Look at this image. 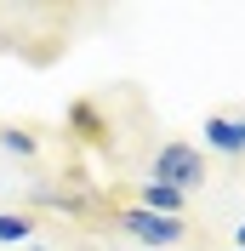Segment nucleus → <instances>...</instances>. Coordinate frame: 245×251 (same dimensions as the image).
Segmentation results:
<instances>
[{
  "label": "nucleus",
  "mask_w": 245,
  "mask_h": 251,
  "mask_svg": "<svg viewBox=\"0 0 245 251\" xmlns=\"http://www.w3.org/2000/svg\"><path fill=\"white\" fill-rule=\"evenodd\" d=\"M148 183H166L177 194H188V188L205 183V154H199L194 143H166L154 154V166H148Z\"/></svg>",
  "instance_id": "nucleus-1"
},
{
  "label": "nucleus",
  "mask_w": 245,
  "mask_h": 251,
  "mask_svg": "<svg viewBox=\"0 0 245 251\" xmlns=\"http://www.w3.org/2000/svg\"><path fill=\"white\" fill-rule=\"evenodd\" d=\"M114 228L131 240H143V246H177V240L188 234L183 217H160V211H143V205H120L114 211Z\"/></svg>",
  "instance_id": "nucleus-2"
},
{
  "label": "nucleus",
  "mask_w": 245,
  "mask_h": 251,
  "mask_svg": "<svg viewBox=\"0 0 245 251\" xmlns=\"http://www.w3.org/2000/svg\"><path fill=\"white\" fill-rule=\"evenodd\" d=\"M205 149H217V154H245V114H211V120H205Z\"/></svg>",
  "instance_id": "nucleus-3"
},
{
  "label": "nucleus",
  "mask_w": 245,
  "mask_h": 251,
  "mask_svg": "<svg viewBox=\"0 0 245 251\" xmlns=\"http://www.w3.org/2000/svg\"><path fill=\"white\" fill-rule=\"evenodd\" d=\"M143 211H160V217H183V205H188V194H177V188H166V183H143Z\"/></svg>",
  "instance_id": "nucleus-4"
},
{
  "label": "nucleus",
  "mask_w": 245,
  "mask_h": 251,
  "mask_svg": "<svg viewBox=\"0 0 245 251\" xmlns=\"http://www.w3.org/2000/svg\"><path fill=\"white\" fill-rule=\"evenodd\" d=\"M29 211H0V240H6V246H12V240H29Z\"/></svg>",
  "instance_id": "nucleus-5"
},
{
  "label": "nucleus",
  "mask_w": 245,
  "mask_h": 251,
  "mask_svg": "<svg viewBox=\"0 0 245 251\" xmlns=\"http://www.w3.org/2000/svg\"><path fill=\"white\" fill-rule=\"evenodd\" d=\"M69 126H80V137H103V120H97L92 103H74L69 109Z\"/></svg>",
  "instance_id": "nucleus-6"
},
{
  "label": "nucleus",
  "mask_w": 245,
  "mask_h": 251,
  "mask_svg": "<svg viewBox=\"0 0 245 251\" xmlns=\"http://www.w3.org/2000/svg\"><path fill=\"white\" fill-rule=\"evenodd\" d=\"M0 143H6V149H17V154H29V149H34L29 131H0Z\"/></svg>",
  "instance_id": "nucleus-7"
},
{
  "label": "nucleus",
  "mask_w": 245,
  "mask_h": 251,
  "mask_svg": "<svg viewBox=\"0 0 245 251\" xmlns=\"http://www.w3.org/2000/svg\"><path fill=\"white\" fill-rule=\"evenodd\" d=\"M240 251H245V223H240Z\"/></svg>",
  "instance_id": "nucleus-8"
},
{
  "label": "nucleus",
  "mask_w": 245,
  "mask_h": 251,
  "mask_svg": "<svg viewBox=\"0 0 245 251\" xmlns=\"http://www.w3.org/2000/svg\"><path fill=\"white\" fill-rule=\"evenodd\" d=\"M234 251H240V246H234Z\"/></svg>",
  "instance_id": "nucleus-9"
}]
</instances>
